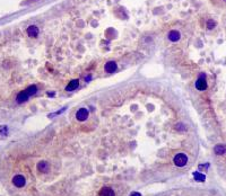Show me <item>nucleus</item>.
Returning <instances> with one entry per match:
<instances>
[{"instance_id": "f257e3e1", "label": "nucleus", "mask_w": 226, "mask_h": 196, "mask_svg": "<svg viewBox=\"0 0 226 196\" xmlns=\"http://www.w3.org/2000/svg\"><path fill=\"white\" fill-rule=\"evenodd\" d=\"M36 86H30L27 89H25V90H23L22 93L18 94V96H17V103H24V102H26V100L28 99L32 95H34V94L36 93Z\"/></svg>"}, {"instance_id": "f03ea898", "label": "nucleus", "mask_w": 226, "mask_h": 196, "mask_svg": "<svg viewBox=\"0 0 226 196\" xmlns=\"http://www.w3.org/2000/svg\"><path fill=\"white\" fill-rule=\"evenodd\" d=\"M173 162L176 167H184L188 162V157L184 153H178L173 159Z\"/></svg>"}, {"instance_id": "7ed1b4c3", "label": "nucleus", "mask_w": 226, "mask_h": 196, "mask_svg": "<svg viewBox=\"0 0 226 196\" xmlns=\"http://www.w3.org/2000/svg\"><path fill=\"white\" fill-rule=\"evenodd\" d=\"M196 88L198 90H205V89L207 88V81H206V77H205V74L201 73L198 78V80L196 81Z\"/></svg>"}, {"instance_id": "20e7f679", "label": "nucleus", "mask_w": 226, "mask_h": 196, "mask_svg": "<svg viewBox=\"0 0 226 196\" xmlns=\"http://www.w3.org/2000/svg\"><path fill=\"white\" fill-rule=\"evenodd\" d=\"M13 184L16 186V187H23V186L26 184V179L23 175H16L13 178Z\"/></svg>"}, {"instance_id": "39448f33", "label": "nucleus", "mask_w": 226, "mask_h": 196, "mask_svg": "<svg viewBox=\"0 0 226 196\" xmlns=\"http://www.w3.org/2000/svg\"><path fill=\"white\" fill-rule=\"evenodd\" d=\"M76 117H77V119L78 121H80V122L86 121L87 117H88V111H87L86 108H80V109L76 113Z\"/></svg>"}, {"instance_id": "423d86ee", "label": "nucleus", "mask_w": 226, "mask_h": 196, "mask_svg": "<svg viewBox=\"0 0 226 196\" xmlns=\"http://www.w3.org/2000/svg\"><path fill=\"white\" fill-rule=\"evenodd\" d=\"M37 170L42 174H46L50 170V165H49L48 161H40L37 163Z\"/></svg>"}, {"instance_id": "0eeeda50", "label": "nucleus", "mask_w": 226, "mask_h": 196, "mask_svg": "<svg viewBox=\"0 0 226 196\" xmlns=\"http://www.w3.org/2000/svg\"><path fill=\"white\" fill-rule=\"evenodd\" d=\"M98 196H115V194L114 191L111 187H103V188L100 189Z\"/></svg>"}, {"instance_id": "6e6552de", "label": "nucleus", "mask_w": 226, "mask_h": 196, "mask_svg": "<svg viewBox=\"0 0 226 196\" xmlns=\"http://www.w3.org/2000/svg\"><path fill=\"white\" fill-rule=\"evenodd\" d=\"M167 37H169V40H170L171 42H176L180 40V33H179L178 30H171V32H169V34H167Z\"/></svg>"}, {"instance_id": "1a4fd4ad", "label": "nucleus", "mask_w": 226, "mask_h": 196, "mask_svg": "<svg viewBox=\"0 0 226 196\" xmlns=\"http://www.w3.org/2000/svg\"><path fill=\"white\" fill-rule=\"evenodd\" d=\"M26 32H27V35H28V36L36 37L37 35H39V32H40V30H39V28H37L36 26H30Z\"/></svg>"}, {"instance_id": "9d476101", "label": "nucleus", "mask_w": 226, "mask_h": 196, "mask_svg": "<svg viewBox=\"0 0 226 196\" xmlns=\"http://www.w3.org/2000/svg\"><path fill=\"white\" fill-rule=\"evenodd\" d=\"M78 85H79L78 79H74V80H71V81L67 85L66 90H67V91H72V90H75V89H77Z\"/></svg>"}, {"instance_id": "9b49d317", "label": "nucleus", "mask_w": 226, "mask_h": 196, "mask_svg": "<svg viewBox=\"0 0 226 196\" xmlns=\"http://www.w3.org/2000/svg\"><path fill=\"white\" fill-rule=\"evenodd\" d=\"M117 70V63L114 61H109L106 64H105V71L106 72H113V71Z\"/></svg>"}, {"instance_id": "f8f14e48", "label": "nucleus", "mask_w": 226, "mask_h": 196, "mask_svg": "<svg viewBox=\"0 0 226 196\" xmlns=\"http://www.w3.org/2000/svg\"><path fill=\"white\" fill-rule=\"evenodd\" d=\"M214 152L218 155H224V153L226 152V147L224 144H217L215 148H214Z\"/></svg>"}, {"instance_id": "ddd939ff", "label": "nucleus", "mask_w": 226, "mask_h": 196, "mask_svg": "<svg viewBox=\"0 0 226 196\" xmlns=\"http://www.w3.org/2000/svg\"><path fill=\"white\" fill-rule=\"evenodd\" d=\"M193 177L196 179L197 181H205L206 179V176L204 174H200L199 171H196V173H193Z\"/></svg>"}, {"instance_id": "4468645a", "label": "nucleus", "mask_w": 226, "mask_h": 196, "mask_svg": "<svg viewBox=\"0 0 226 196\" xmlns=\"http://www.w3.org/2000/svg\"><path fill=\"white\" fill-rule=\"evenodd\" d=\"M206 25H207L208 30H213V28H214V27L216 26V23H215V20H213V19H209Z\"/></svg>"}, {"instance_id": "2eb2a0df", "label": "nucleus", "mask_w": 226, "mask_h": 196, "mask_svg": "<svg viewBox=\"0 0 226 196\" xmlns=\"http://www.w3.org/2000/svg\"><path fill=\"white\" fill-rule=\"evenodd\" d=\"M7 133H8L7 126H5V125L0 126V134H2V135H7Z\"/></svg>"}, {"instance_id": "dca6fc26", "label": "nucleus", "mask_w": 226, "mask_h": 196, "mask_svg": "<svg viewBox=\"0 0 226 196\" xmlns=\"http://www.w3.org/2000/svg\"><path fill=\"white\" fill-rule=\"evenodd\" d=\"M175 129L178 130V131H185V130H187V127H185V125H183V124H181V123H180V124H178V125L175 126Z\"/></svg>"}, {"instance_id": "f3484780", "label": "nucleus", "mask_w": 226, "mask_h": 196, "mask_svg": "<svg viewBox=\"0 0 226 196\" xmlns=\"http://www.w3.org/2000/svg\"><path fill=\"white\" fill-rule=\"evenodd\" d=\"M130 196H141L140 193H138V192H134V193H131L130 194Z\"/></svg>"}, {"instance_id": "a211bd4d", "label": "nucleus", "mask_w": 226, "mask_h": 196, "mask_svg": "<svg viewBox=\"0 0 226 196\" xmlns=\"http://www.w3.org/2000/svg\"><path fill=\"white\" fill-rule=\"evenodd\" d=\"M223 1H225V2H226V0H223Z\"/></svg>"}]
</instances>
